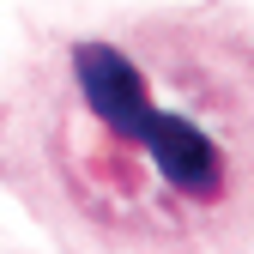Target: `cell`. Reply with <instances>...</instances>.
I'll use <instances>...</instances> for the list:
<instances>
[{"label":"cell","instance_id":"1","mask_svg":"<svg viewBox=\"0 0 254 254\" xmlns=\"http://www.w3.org/2000/svg\"><path fill=\"white\" fill-rule=\"evenodd\" d=\"M0 182L61 254H254V24L145 6L37 37Z\"/></svg>","mask_w":254,"mask_h":254}]
</instances>
